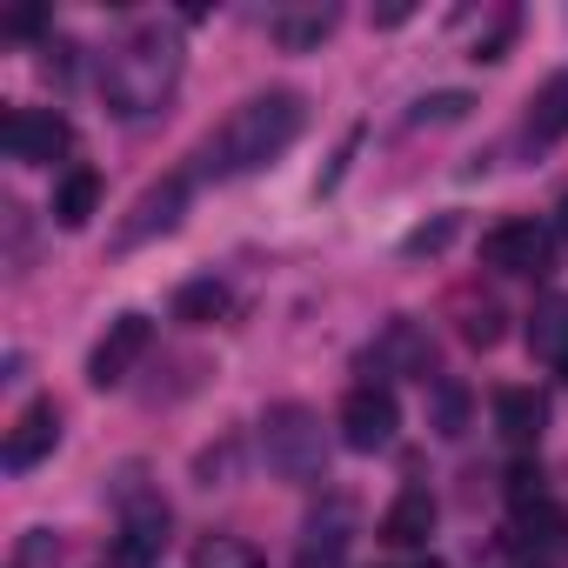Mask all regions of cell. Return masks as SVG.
<instances>
[{
    "label": "cell",
    "instance_id": "cell-1",
    "mask_svg": "<svg viewBox=\"0 0 568 568\" xmlns=\"http://www.w3.org/2000/svg\"><path fill=\"white\" fill-rule=\"evenodd\" d=\"M308 134V94H295V88H267V94H254V101H241L227 121H221V134H214V148H207V174H261V168H274L281 154H288L295 141Z\"/></svg>",
    "mask_w": 568,
    "mask_h": 568
},
{
    "label": "cell",
    "instance_id": "cell-2",
    "mask_svg": "<svg viewBox=\"0 0 568 568\" xmlns=\"http://www.w3.org/2000/svg\"><path fill=\"white\" fill-rule=\"evenodd\" d=\"M181 81V41L168 28H134L108 61H101V101L121 121H148L154 108H168Z\"/></svg>",
    "mask_w": 568,
    "mask_h": 568
},
{
    "label": "cell",
    "instance_id": "cell-3",
    "mask_svg": "<svg viewBox=\"0 0 568 568\" xmlns=\"http://www.w3.org/2000/svg\"><path fill=\"white\" fill-rule=\"evenodd\" d=\"M261 455L281 481H295V488H315L328 481V442H322V422L302 408V402H281L267 408L261 422Z\"/></svg>",
    "mask_w": 568,
    "mask_h": 568
},
{
    "label": "cell",
    "instance_id": "cell-4",
    "mask_svg": "<svg viewBox=\"0 0 568 568\" xmlns=\"http://www.w3.org/2000/svg\"><path fill=\"white\" fill-rule=\"evenodd\" d=\"M181 214H187V174H161L154 187H141V201H134V207H128V221L114 227V254H134V247H148V241L174 234V227H181Z\"/></svg>",
    "mask_w": 568,
    "mask_h": 568
},
{
    "label": "cell",
    "instance_id": "cell-5",
    "mask_svg": "<svg viewBox=\"0 0 568 568\" xmlns=\"http://www.w3.org/2000/svg\"><path fill=\"white\" fill-rule=\"evenodd\" d=\"M0 141H8V154L28 161V168H54V161L74 154V128L54 108H8L0 114Z\"/></svg>",
    "mask_w": 568,
    "mask_h": 568
},
{
    "label": "cell",
    "instance_id": "cell-6",
    "mask_svg": "<svg viewBox=\"0 0 568 568\" xmlns=\"http://www.w3.org/2000/svg\"><path fill=\"white\" fill-rule=\"evenodd\" d=\"M395 428H402V402H395V388H382V382L348 388V402H342V442H348L355 455L388 448Z\"/></svg>",
    "mask_w": 568,
    "mask_h": 568
},
{
    "label": "cell",
    "instance_id": "cell-7",
    "mask_svg": "<svg viewBox=\"0 0 568 568\" xmlns=\"http://www.w3.org/2000/svg\"><path fill=\"white\" fill-rule=\"evenodd\" d=\"M481 261L495 267V274H548V261H555V227H541V221H501V227H488V241H481Z\"/></svg>",
    "mask_w": 568,
    "mask_h": 568
},
{
    "label": "cell",
    "instance_id": "cell-8",
    "mask_svg": "<svg viewBox=\"0 0 568 568\" xmlns=\"http://www.w3.org/2000/svg\"><path fill=\"white\" fill-rule=\"evenodd\" d=\"M148 348H154V322H148V315H134V308H128V315H114V322H108V335H101V342H94V355H88V382H94V388H121Z\"/></svg>",
    "mask_w": 568,
    "mask_h": 568
},
{
    "label": "cell",
    "instance_id": "cell-9",
    "mask_svg": "<svg viewBox=\"0 0 568 568\" xmlns=\"http://www.w3.org/2000/svg\"><path fill=\"white\" fill-rule=\"evenodd\" d=\"M355 548V501L348 495H328L308 528H302V548H295V568H342Z\"/></svg>",
    "mask_w": 568,
    "mask_h": 568
},
{
    "label": "cell",
    "instance_id": "cell-10",
    "mask_svg": "<svg viewBox=\"0 0 568 568\" xmlns=\"http://www.w3.org/2000/svg\"><path fill=\"white\" fill-rule=\"evenodd\" d=\"M54 448H61V408H54V402H28V408L14 415L8 442H0V462H8V475H28V468H41Z\"/></svg>",
    "mask_w": 568,
    "mask_h": 568
},
{
    "label": "cell",
    "instance_id": "cell-11",
    "mask_svg": "<svg viewBox=\"0 0 568 568\" xmlns=\"http://www.w3.org/2000/svg\"><path fill=\"white\" fill-rule=\"evenodd\" d=\"M161 548H168V501L128 488V495H121V548H114V555H121L128 568H148Z\"/></svg>",
    "mask_w": 568,
    "mask_h": 568
},
{
    "label": "cell",
    "instance_id": "cell-12",
    "mask_svg": "<svg viewBox=\"0 0 568 568\" xmlns=\"http://www.w3.org/2000/svg\"><path fill=\"white\" fill-rule=\"evenodd\" d=\"M368 368L382 375V388H388V375H415V382H428V368H435V342H428L415 322H388L382 342L368 348Z\"/></svg>",
    "mask_w": 568,
    "mask_h": 568
},
{
    "label": "cell",
    "instance_id": "cell-13",
    "mask_svg": "<svg viewBox=\"0 0 568 568\" xmlns=\"http://www.w3.org/2000/svg\"><path fill=\"white\" fill-rule=\"evenodd\" d=\"M495 428L508 448H535L548 428V402L535 388H495Z\"/></svg>",
    "mask_w": 568,
    "mask_h": 568
},
{
    "label": "cell",
    "instance_id": "cell-14",
    "mask_svg": "<svg viewBox=\"0 0 568 568\" xmlns=\"http://www.w3.org/2000/svg\"><path fill=\"white\" fill-rule=\"evenodd\" d=\"M428 535H435V495L428 488H402L388 501V515H382V541L388 548H428Z\"/></svg>",
    "mask_w": 568,
    "mask_h": 568
},
{
    "label": "cell",
    "instance_id": "cell-15",
    "mask_svg": "<svg viewBox=\"0 0 568 568\" xmlns=\"http://www.w3.org/2000/svg\"><path fill=\"white\" fill-rule=\"evenodd\" d=\"M521 141H528V148H555V141H568V68H561V74H548V81L535 88Z\"/></svg>",
    "mask_w": 568,
    "mask_h": 568
},
{
    "label": "cell",
    "instance_id": "cell-16",
    "mask_svg": "<svg viewBox=\"0 0 568 568\" xmlns=\"http://www.w3.org/2000/svg\"><path fill=\"white\" fill-rule=\"evenodd\" d=\"M101 174L94 168H68L61 181H54V227H68V234H81L94 214H101Z\"/></svg>",
    "mask_w": 568,
    "mask_h": 568
},
{
    "label": "cell",
    "instance_id": "cell-17",
    "mask_svg": "<svg viewBox=\"0 0 568 568\" xmlns=\"http://www.w3.org/2000/svg\"><path fill=\"white\" fill-rule=\"evenodd\" d=\"M335 34V8H302V14H281L274 21V48L281 54H308Z\"/></svg>",
    "mask_w": 568,
    "mask_h": 568
},
{
    "label": "cell",
    "instance_id": "cell-18",
    "mask_svg": "<svg viewBox=\"0 0 568 568\" xmlns=\"http://www.w3.org/2000/svg\"><path fill=\"white\" fill-rule=\"evenodd\" d=\"M428 415H435V435H448V442H462L468 435V415H475V395H468V382H435V395H428Z\"/></svg>",
    "mask_w": 568,
    "mask_h": 568
},
{
    "label": "cell",
    "instance_id": "cell-19",
    "mask_svg": "<svg viewBox=\"0 0 568 568\" xmlns=\"http://www.w3.org/2000/svg\"><path fill=\"white\" fill-rule=\"evenodd\" d=\"M194 568H261V548L247 541V535H227V528H214V535H201L194 541V555H187Z\"/></svg>",
    "mask_w": 568,
    "mask_h": 568
},
{
    "label": "cell",
    "instance_id": "cell-20",
    "mask_svg": "<svg viewBox=\"0 0 568 568\" xmlns=\"http://www.w3.org/2000/svg\"><path fill=\"white\" fill-rule=\"evenodd\" d=\"M227 315V288L214 274H201V281H187V288L174 295V322H187V328H207V322H221Z\"/></svg>",
    "mask_w": 568,
    "mask_h": 568
},
{
    "label": "cell",
    "instance_id": "cell-21",
    "mask_svg": "<svg viewBox=\"0 0 568 568\" xmlns=\"http://www.w3.org/2000/svg\"><path fill=\"white\" fill-rule=\"evenodd\" d=\"M468 108H475L468 88H442V94H422V101H415L408 128H455V121H468Z\"/></svg>",
    "mask_w": 568,
    "mask_h": 568
},
{
    "label": "cell",
    "instance_id": "cell-22",
    "mask_svg": "<svg viewBox=\"0 0 568 568\" xmlns=\"http://www.w3.org/2000/svg\"><path fill=\"white\" fill-rule=\"evenodd\" d=\"M561 528H568V515H561V508H555V501L541 495V501L515 508V528H508V535H515V548H535V541H555Z\"/></svg>",
    "mask_w": 568,
    "mask_h": 568
},
{
    "label": "cell",
    "instance_id": "cell-23",
    "mask_svg": "<svg viewBox=\"0 0 568 568\" xmlns=\"http://www.w3.org/2000/svg\"><path fill=\"white\" fill-rule=\"evenodd\" d=\"M455 234H462V214H435V221H415V227L402 234V254H408V261H422V254H448V247H455Z\"/></svg>",
    "mask_w": 568,
    "mask_h": 568
},
{
    "label": "cell",
    "instance_id": "cell-24",
    "mask_svg": "<svg viewBox=\"0 0 568 568\" xmlns=\"http://www.w3.org/2000/svg\"><path fill=\"white\" fill-rule=\"evenodd\" d=\"M528 342H535L541 355H561V348H568V302H541V315L528 322Z\"/></svg>",
    "mask_w": 568,
    "mask_h": 568
},
{
    "label": "cell",
    "instance_id": "cell-25",
    "mask_svg": "<svg viewBox=\"0 0 568 568\" xmlns=\"http://www.w3.org/2000/svg\"><path fill=\"white\" fill-rule=\"evenodd\" d=\"M362 134H368V128H362V121H355V128H348V134H342V141H335V154H328V168H322V174H315V194H335V187H342V181H348V168H355V148H362Z\"/></svg>",
    "mask_w": 568,
    "mask_h": 568
},
{
    "label": "cell",
    "instance_id": "cell-26",
    "mask_svg": "<svg viewBox=\"0 0 568 568\" xmlns=\"http://www.w3.org/2000/svg\"><path fill=\"white\" fill-rule=\"evenodd\" d=\"M234 462H241V442L201 448V455H194V481H201V488H227V481H234Z\"/></svg>",
    "mask_w": 568,
    "mask_h": 568
},
{
    "label": "cell",
    "instance_id": "cell-27",
    "mask_svg": "<svg viewBox=\"0 0 568 568\" xmlns=\"http://www.w3.org/2000/svg\"><path fill=\"white\" fill-rule=\"evenodd\" d=\"M501 488H508V501H515V508H528V501H541V468H535V462L521 455V462H508Z\"/></svg>",
    "mask_w": 568,
    "mask_h": 568
},
{
    "label": "cell",
    "instance_id": "cell-28",
    "mask_svg": "<svg viewBox=\"0 0 568 568\" xmlns=\"http://www.w3.org/2000/svg\"><path fill=\"white\" fill-rule=\"evenodd\" d=\"M462 342H468V348H495V342H501V308H488V302H481V308H468Z\"/></svg>",
    "mask_w": 568,
    "mask_h": 568
},
{
    "label": "cell",
    "instance_id": "cell-29",
    "mask_svg": "<svg viewBox=\"0 0 568 568\" xmlns=\"http://www.w3.org/2000/svg\"><path fill=\"white\" fill-rule=\"evenodd\" d=\"M508 41H515V14H501V21L475 41V54H468V61H501V54H508Z\"/></svg>",
    "mask_w": 568,
    "mask_h": 568
},
{
    "label": "cell",
    "instance_id": "cell-30",
    "mask_svg": "<svg viewBox=\"0 0 568 568\" xmlns=\"http://www.w3.org/2000/svg\"><path fill=\"white\" fill-rule=\"evenodd\" d=\"M48 28V14L41 8H21V14H8V34H41Z\"/></svg>",
    "mask_w": 568,
    "mask_h": 568
},
{
    "label": "cell",
    "instance_id": "cell-31",
    "mask_svg": "<svg viewBox=\"0 0 568 568\" xmlns=\"http://www.w3.org/2000/svg\"><path fill=\"white\" fill-rule=\"evenodd\" d=\"M555 241H568V194L555 201Z\"/></svg>",
    "mask_w": 568,
    "mask_h": 568
},
{
    "label": "cell",
    "instance_id": "cell-32",
    "mask_svg": "<svg viewBox=\"0 0 568 568\" xmlns=\"http://www.w3.org/2000/svg\"><path fill=\"white\" fill-rule=\"evenodd\" d=\"M555 375H561V382H568V348H561V355H555Z\"/></svg>",
    "mask_w": 568,
    "mask_h": 568
},
{
    "label": "cell",
    "instance_id": "cell-33",
    "mask_svg": "<svg viewBox=\"0 0 568 568\" xmlns=\"http://www.w3.org/2000/svg\"><path fill=\"white\" fill-rule=\"evenodd\" d=\"M408 568H442V561H435V555H422V561H408Z\"/></svg>",
    "mask_w": 568,
    "mask_h": 568
},
{
    "label": "cell",
    "instance_id": "cell-34",
    "mask_svg": "<svg viewBox=\"0 0 568 568\" xmlns=\"http://www.w3.org/2000/svg\"><path fill=\"white\" fill-rule=\"evenodd\" d=\"M515 568H548V561H528V555H521V561H515Z\"/></svg>",
    "mask_w": 568,
    "mask_h": 568
}]
</instances>
